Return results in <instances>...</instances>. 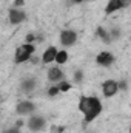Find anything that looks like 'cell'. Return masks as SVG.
<instances>
[{
  "mask_svg": "<svg viewBox=\"0 0 131 133\" xmlns=\"http://www.w3.org/2000/svg\"><path fill=\"white\" fill-rule=\"evenodd\" d=\"M8 19H9V23L19 25V23H22V22L26 19V14H25L20 8H12V9H9V12H8Z\"/></svg>",
  "mask_w": 131,
  "mask_h": 133,
  "instance_id": "277c9868",
  "label": "cell"
},
{
  "mask_svg": "<svg viewBox=\"0 0 131 133\" xmlns=\"http://www.w3.org/2000/svg\"><path fill=\"white\" fill-rule=\"evenodd\" d=\"M96 62H97L99 65H102V66H110L113 62H114V56H113L110 51H102V53L97 54Z\"/></svg>",
  "mask_w": 131,
  "mask_h": 133,
  "instance_id": "8992f818",
  "label": "cell"
},
{
  "mask_svg": "<svg viewBox=\"0 0 131 133\" xmlns=\"http://www.w3.org/2000/svg\"><path fill=\"white\" fill-rule=\"evenodd\" d=\"M97 36L105 42V43H110L111 42V37H110V33L106 31V30H103V28H97Z\"/></svg>",
  "mask_w": 131,
  "mask_h": 133,
  "instance_id": "4fadbf2b",
  "label": "cell"
},
{
  "mask_svg": "<svg viewBox=\"0 0 131 133\" xmlns=\"http://www.w3.org/2000/svg\"><path fill=\"white\" fill-rule=\"evenodd\" d=\"M119 91V87H117V82L113 81V79H108L102 84V93L105 98H113L116 93Z\"/></svg>",
  "mask_w": 131,
  "mask_h": 133,
  "instance_id": "3957f363",
  "label": "cell"
},
{
  "mask_svg": "<svg viewBox=\"0 0 131 133\" xmlns=\"http://www.w3.org/2000/svg\"><path fill=\"white\" fill-rule=\"evenodd\" d=\"M82 79H83V73H82L80 70H77V71L74 73V81H76V82H82Z\"/></svg>",
  "mask_w": 131,
  "mask_h": 133,
  "instance_id": "2e32d148",
  "label": "cell"
},
{
  "mask_svg": "<svg viewBox=\"0 0 131 133\" xmlns=\"http://www.w3.org/2000/svg\"><path fill=\"white\" fill-rule=\"evenodd\" d=\"M34 104L33 102H19L17 104V107H16V110H17V113L19 115H30V113H33L34 111Z\"/></svg>",
  "mask_w": 131,
  "mask_h": 133,
  "instance_id": "ba28073f",
  "label": "cell"
},
{
  "mask_svg": "<svg viewBox=\"0 0 131 133\" xmlns=\"http://www.w3.org/2000/svg\"><path fill=\"white\" fill-rule=\"evenodd\" d=\"M74 2H76V3H80V2H83V0H74Z\"/></svg>",
  "mask_w": 131,
  "mask_h": 133,
  "instance_id": "603a6c76",
  "label": "cell"
},
{
  "mask_svg": "<svg viewBox=\"0 0 131 133\" xmlns=\"http://www.w3.org/2000/svg\"><path fill=\"white\" fill-rule=\"evenodd\" d=\"M5 133H20V130H19L17 127H12V129H8Z\"/></svg>",
  "mask_w": 131,
  "mask_h": 133,
  "instance_id": "d6986e66",
  "label": "cell"
},
{
  "mask_svg": "<svg viewBox=\"0 0 131 133\" xmlns=\"http://www.w3.org/2000/svg\"><path fill=\"white\" fill-rule=\"evenodd\" d=\"M30 61H31V62H33V64H37V62H39V59H37V57H35V56H31V59H30Z\"/></svg>",
  "mask_w": 131,
  "mask_h": 133,
  "instance_id": "7402d4cb",
  "label": "cell"
},
{
  "mask_svg": "<svg viewBox=\"0 0 131 133\" xmlns=\"http://www.w3.org/2000/svg\"><path fill=\"white\" fill-rule=\"evenodd\" d=\"M79 110L85 115V122H93L102 111V104L96 96H82L79 101Z\"/></svg>",
  "mask_w": 131,
  "mask_h": 133,
  "instance_id": "6da1fadb",
  "label": "cell"
},
{
  "mask_svg": "<svg viewBox=\"0 0 131 133\" xmlns=\"http://www.w3.org/2000/svg\"><path fill=\"white\" fill-rule=\"evenodd\" d=\"M122 8H123V5H122V2H120V0H110V2L106 3L105 14H106V16H110V14H113V12H116V11H120Z\"/></svg>",
  "mask_w": 131,
  "mask_h": 133,
  "instance_id": "30bf717a",
  "label": "cell"
},
{
  "mask_svg": "<svg viewBox=\"0 0 131 133\" xmlns=\"http://www.w3.org/2000/svg\"><path fill=\"white\" fill-rule=\"evenodd\" d=\"M57 88H59V91H68L71 88V84H68L65 81H60V82H57Z\"/></svg>",
  "mask_w": 131,
  "mask_h": 133,
  "instance_id": "9a60e30c",
  "label": "cell"
},
{
  "mask_svg": "<svg viewBox=\"0 0 131 133\" xmlns=\"http://www.w3.org/2000/svg\"><path fill=\"white\" fill-rule=\"evenodd\" d=\"M28 127L33 130V132H39L45 127V119L42 116H33L30 121H28Z\"/></svg>",
  "mask_w": 131,
  "mask_h": 133,
  "instance_id": "52a82bcc",
  "label": "cell"
},
{
  "mask_svg": "<svg viewBox=\"0 0 131 133\" xmlns=\"http://www.w3.org/2000/svg\"><path fill=\"white\" fill-rule=\"evenodd\" d=\"M48 79H49L51 82H60V81H63V73H62V70H60L59 66L51 68V70L48 71Z\"/></svg>",
  "mask_w": 131,
  "mask_h": 133,
  "instance_id": "8fae6325",
  "label": "cell"
},
{
  "mask_svg": "<svg viewBox=\"0 0 131 133\" xmlns=\"http://www.w3.org/2000/svg\"><path fill=\"white\" fill-rule=\"evenodd\" d=\"M56 54H57V48H56V46H48V48L45 50L43 56H42V62H43V64H51V62H54Z\"/></svg>",
  "mask_w": 131,
  "mask_h": 133,
  "instance_id": "9c48e42d",
  "label": "cell"
},
{
  "mask_svg": "<svg viewBox=\"0 0 131 133\" xmlns=\"http://www.w3.org/2000/svg\"><path fill=\"white\" fill-rule=\"evenodd\" d=\"M59 93H60V91H59L57 85H56V87H51V88H49V91H48V95H49V96H56V95H59Z\"/></svg>",
  "mask_w": 131,
  "mask_h": 133,
  "instance_id": "e0dca14e",
  "label": "cell"
},
{
  "mask_svg": "<svg viewBox=\"0 0 131 133\" xmlns=\"http://www.w3.org/2000/svg\"><path fill=\"white\" fill-rule=\"evenodd\" d=\"M76 40H77V34L74 33L72 30H63V31L60 33V42H62L63 46H71V45H74Z\"/></svg>",
  "mask_w": 131,
  "mask_h": 133,
  "instance_id": "5b68a950",
  "label": "cell"
},
{
  "mask_svg": "<svg viewBox=\"0 0 131 133\" xmlns=\"http://www.w3.org/2000/svg\"><path fill=\"white\" fill-rule=\"evenodd\" d=\"M23 3H25L23 0H16V2H14V6H16V8H20V6H23Z\"/></svg>",
  "mask_w": 131,
  "mask_h": 133,
  "instance_id": "ffe728a7",
  "label": "cell"
},
{
  "mask_svg": "<svg viewBox=\"0 0 131 133\" xmlns=\"http://www.w3.org/2000/svg\"><path fill=\"white\" fill-rule=\"evenodd\" d=\"M34 87H35L34 79H26L22 82V90H25V91H31V90H34Z\"/></svg>",
  "mask_w": 131,
  "mask_h": 133,
  "instance_id": "5bb4252c",
  "label": "cell"
},
{
  "mask_svg": "<svg viewBox=\"0 0 131 133\" xmlns=\"http://www.w3.org/2000/svg\"><path fill=\"white\" fill-rule=\"evenodd\" d=\"M34 40H35V36L34 34H28L26 36V43H33Z\"/></svg>",
  "mask_w": 131,
  "mask_h": 133,
  "instance_id": "ac0fdd59",
  "label": "cell"
},
{
  "mask_svg": "<svg viewBox=\"0 0 131 133\" xmlns=\"http://www.w3.org/2000/svg\"><path fill=\"white\" fill-rule=\"evenodd\" d=\"M66 61H68V53H66L65 50H62V51H57V54H56V59H54V62H57V64H65Z\"/></svg>",
  "mask_w": 131,
  "mask_h": 133,
  "instance_id": "7c38bea8",
  "label": "cell"
},
{
  "mask_svg": "<svg viewBox=\"0 0 131 133\" xmlns=\"http://www.w3.org/2000/svg\"><path fill=\"white\" fill-rule=\"evenodd\" d=\"M120 2H122V5H123V8H125V6H128V5L131 3V0H120Z\"/></svg>",
  "mask_w": 131,
  "mask_h": 133,
  "instance_id": "44dd1931",
  "label": "cell"
},
{
  "mask_svg": "<svg viewBox=\"0 0 131 133\" xmlns=\"http://www.w3.org/2000/svg\"><path fill=\"white\" fill-rule=\"evenodd\" d=\"M34 51H35V48H34L33 43H23V45H20L16 50V54H14L16 64H23V62L30 61L31 56L34 54Z\"/></svg>",
  "mask_w": 131,
  "mask_h": 133,
  "instance_id": "7a4b0ae2",
  "label": "cell"
}]
</instances>
